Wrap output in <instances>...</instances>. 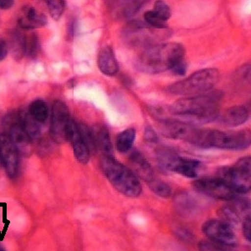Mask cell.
Listing matches in <instances>:
<instances>
[{
	"instance_id": "52a82bcc",
	"label": "cell",
	"mask_w": 251,
	"mask_h": 251,
	"mask_svg": "<svg viewBox=\"0 0 251 251\" xmlns=\"http://www.w3.org/2000/svg\"><path fill=\"white\" fill-rule=\"evenodd\" d=\"M251 131H222L208 130L207 144L208 149H225L239 151L247 149L251 145Z\"/></svg>"
},
{
	"instance_id": "ffe728a7",
	"label": "cell",
	"mask_w": 251,
	"mask_h": 251,
	"mask_svg": "<svg viewBox=\"0 0 251 251\" xmlns=\"http://www.w3.org/2000/svg\"><path fill=\"white\" fill-rule=\"evenodd\" d=\"M156 157L158 165L162 169L173 172L174 167L179 159L180 156L174 149H169L167 147H161L156 151Z\"/></svg>"
},
{
	"instance_id": "9c48e42d",
	"label": "cell",
	"mask_w": 251,
	"mask_h": 251,
	"mask_svg": "<svg viewBox=\"0 0 251 251\" xmlns=\"http://www.w3.org/2000/svg\"><path fill=\"white\" fill-rule=\"evenodd\" d=\"M194 187L198 192L216 200L232 201L236 199L238 194L220 177H203L195 181Z\"/></svg>"
},
{
	"instance_id": "e0dca14e",
	"label": "cell",
	"mask_w": 251,
	"mask_h": 251,
	"mask_svg": "<svg viewBox=\"0 0 251 251\" xmlns=\"http://www.w3.org/2000/svg\"><path fill=\"white\" fill-rule=\"evenodd\" d=\"M97 65L100 72L105 75L113 76L118 72L119 66L111 46H106L100 50L97 58Z\"/></svg>"
},
{
	"instance_id": "5bb4252c",
	"label": "cell",
	"mask_w": 251,
	"mask_h": 251,
	"mask_svg": "<svg viewBox=\"0 0 251 251\" xmlns=\"http://www.w3.org/2000/svg\"><path fill=\"white\" fill-rule=\"evenodd\" d=\"M9 125V136L12 143L15 146L19 154L23 157H28L33 152V143L27 135L22 126L20 125V116L16 117L15 121L11 120Z\"/></svg>"
},
{
	"instance_id": "ac0fdd59",
	"label": "cell",
	"mask_w": 251,
	"mask_h": 251,
	"mask_svg": "<svg viewBox=\"0 0 251 251\" xmlns=\"http://www.w3.org/2000/svg\"><path fill=\"white\" fill-rule=\"evenodd\" d=\"M129 158H130L131 166L134 169L135 174H137L145 182L149 183L151 179H153L156 177L154 171L149 163V161L146 159L143 153L138 150L134 149L131 151Z\"/></svg>"
},
{
	"instance_id": "83f0119b",
	"label": "cell",
	"mask_w": 251,
	"mask_h": 251,
	"mask_svg": "<svg viewBox=\"0 0 251 251\" xmlns=\"http://www.w3.org/2000/svg\"><path fill=\"white\" fill-rule=\"evenodd\" d=\"M25 55L29 57L34 58L37 55L40 51V40L36 34L33 32H29L25 34Z\"/></svg>"
},
{
	"instance_id": "e575fe53",
	"label": "cell",
	"mask_w": 251,
	"mask_h": 251,
	"mask_svg": "<svg viewBox=\"0 0 251 251\" xmlns=\"http://www.w3.org/2000/svg\"><path fill=\"white\" fill-rule=\"evenodd\" d=\"M243 234L248 241H251V215L249 214L243 221Z\"/></svg>"
},
{
	"instance_id": "d6986e66",
	"label": "cell",
	"mask_w": 251,
	"mask_h": 251,
	"mask_svg": "<svg viewBox=\"0 0 251 251\" xmlns=\"http://www.w3.org/2000/svg\"><path fill=\"white\" fill-rule=\"evenodd\" d=\"M92 130L96 151H101L103 157H113V147L108 129L105 126L98 125Z\"/></svg>"
},
{
	"instance_id": "d4e9b609",
	"label": "cell",
	"mask_w": 251,
	"mask_h": 251,
	"mask_svg": "<svg viewBox=\"0 0 251 251\" xmlns=\"http://www.w3.org/2000/svg\"><path fill=\"white\" fill-rule=\"evenodd\" d=\"M28 112L39 124L46 123L48 119V106L43 100L37 99V100H34L29 105Z\"/></svg>"
},
{
	"instance_id": "277c9868",
	"label": "cell",
	"mask_w": 251,
	"mask_h": 251,
	"mask_svg": "<svg viewBox=\"0 0 251 251\" xmlns=\"http://www.w3.org/2000/svg\"><path fill=\"white\" fill-rule=\"evenodd\" d=\"M220 73L216 68L200 70L188 77L167 87L169 94L175 96H198L210 92L216 86Z\"/></svg>"
},
{
	"instance_id": "9a60e30c",
	"label": "cell",
	"mask_w": 251,
	"mask_h": 251,
	"mask_svg": "<svg viewBox=\"0 0 251 251\" xmlns=\"http://www.w3.org/2000/svg\"><path fill=\"white\" fill-rule=\"evenodd\" d=\"M46 15L38 11L31 6H25L22 9V15L19 18L18 24L20 28L25 30L40 29L47 25Z\"/></svg>"
},
{
	"instance_id": "ba28073f",
	"label": "cell",
	"mask_w": 251,
	"mask_h": 251,
	"mask_svg": "<svg viewBox=\"0 0 251 251\" xmlns=\"http://www.w3.org/2000/svg\"><path fill=\"white\" fill-rule=\"evenodd\" d=\"M163 30L153 29L145 21L133 20L127 24L124 29V38L128 45L133 46H149L156 45V40L161 39L159 32Z\"/></svg>"
},
{
	"instance_id": "8fae6325",
	"label": "cell",
	"mask_w": 251,
	"mask_h": 251,
	"mask_svg": "<svg viewBox=\"0 0 251 251\" xmlns=\"http://www.w3.org/2000/svg\"><path fill=\"white\" fill-rule=\"evenodd\" d=\"M70 120V112L66 103L61 100L54 101L52 107L50 136L58 144L66 142V131Z\"/></svg>"
},
{
	"instance_id": "cb8c5ba5",
	"label": "cell",
	"mask_w": 251,
	"mask_h": 251,
	"mask_svg": "<svg viewBox=\"0 0 251 251\" xmlns=\"http://www.w3.org/2000/svg\"><path fill=\"white\" fill-rule=\"evenodd\" d=\"M137 137V131L134 128L126 129L117 135L116 138V148L117 151L125 153L131 150Z\"/></svg>"
},
{
	"instance_id": "d6a6232c",
	"label": "cell",
	"mask_w": 251,
	"mask_h": 251,
	"mask_svg": "<svg viewBox=\"0 0 251 251\" xmlns=\"http://www.w3.org/2000/svg\"><path fill=\"white\" fill-rule=\"evenodd\" d=\"M200 251H231L229 247L221 246L216 243L212 242L210 240L201 241L199 245Z\"/></svg>"
},
{
	"instance_id": "603a6c76",
	"label": "cell",
	"mask_w": 251,
	"mask_h": 251,
	"mask_svg": "<svg viewBox=\"0 0 251 251\" xmlns=\"http://www.w3.org/2000/svg\"><path fill=\"white\" fill-rule=\"evenodd\" d=\"M20 125L22 126L24 130L29 136L32 143L37 142L40 138V128L39 123L27 111L23 115L20 116Z\"/></svg>"
},
{
	"instance_id": "f1b7e54d",
	"label": "cell",
	"mask_w": 251,
	"mask_h": 251,
	"mask_svg": "<svg viewBox=\"0 0 251 251\" xmlns=\"http://www.w3.org/2000/svg\"><path fill=\"white\" fill-rule=\"evenodd\" d=\"M149 187L151 188V191L157 194V196L167 199L171 196L172 188L168 183H165L163 180L155 177L149 183Z\"/></svg>"
},
{
	"instance_id": "1f68e13d",
	"label": "cell",
	"mask_w": 251,
	"mask_h": 251,
	"mask_svg": "<svg viewBox=\"0 0 251 251\" xmlns=\"http://www.w3.org/2000/svg\"><path fill=\"white\" fill-rule=\"evenodd\" d=\"M153 10L166 22L171 17L170 7L163 1H157Z\"/></svg>"
},
{
	"instance_id": "30bf717a",
	"label": "cell",
	"mask_w": 251,
	"mask_h": 251,
	"mask_svg": "<svg viewBox=\"0 0 251 251\" xmlns=\"http://www.w3.org/2000/svg\"><path fill=\"white\" fill-rule=\"evenodd\" d=\"M203 234L212 242L226 247H234L238 245V238L233 228L220 220H210L203 224Z\"/></svg>"
},
{
	"instance_id": "5b68a950",
	"label": "cell",
	"mask_w": 251,
	"mask_h": 251,
	"mask_svg": "<svg viewBox=\"0 0 251 251\" xmlns=\"http://www.w3.org/2000/svg\"><path fill=\"white\" fill-rule=\"evenodd\" d=\"M160 125L161 132L165 137L185 141L199 148L208 149V130L198 128L195 126L182 121L170 119L160 121Z\"/></svg>"
},
{
	"instance_id": "3957f363",
	"label": "cell",
	"mask_w": 251,
	"mask_h": 251,
	"mask_svg": "<svg viewBox=\"0 0 251 251\" xmlns=\"http://www.w3.org/2000/svg\"><path fill=\"white\" fill-rule=\"evenodd\" d=\"M101 169L109 182L126 197L135 199L142 194V185L134 172L114 157H102Z\"/></svg>"
},
{
	"instance_id": "d590c367",
	"label": "cell",
	"mask_w": 251,
	"mask_h": 251,
	"mask_svg": "<svg viewBox=\"0 0 251 251\" xmlns=\"http://www.w3.org/2000/svg\"><path fill=\"white\" fill-rule=\"evenodd\" d=\"M187 68H188V64L186 62L185 60L180 61L177 63L176 66H174V68L172 69L171 72L173 74L176 75H184L187 72Z\"/></svg>"
},
{
	"instance_id": "4316f807",
	"label": "cell",
	"mask_w": 251,
	"mask_h": 251,
	"mask_svg": "<svg viewBox=\"0 0 251 251\" xmlns=\"http://www.w3.org/2000/svg\"><path fill=\"white\" fill-rule=\"evenodd\" d=\"M218 215L220 221L226 223V225L232 228H234L240 222V212L233 206H224L218 211Z\"/></svg>"
},
{
	"instance_id": "6da1fadb",
	"label": "cell",
	"mask_w": 251,
	"mask_h": 251,
	"mask_svg": "<svg viewBox=\"0 0 251 251\" xmlns=\"http://www.w3.org/2000/svg\"><path fill=\"white\" fill-rule=\"evenodd\" d=\"M223 97L222 92L214 91L180 98L172 104L169 112L180 118L177 120L192 125L212 123L220 116V101Z\"/></svg>"
},
{
	"instance_id": "484cf974",
	"label": "cell",
	"mask_w": 251,
	"mask_h": 251,
	"mask_svg": "<svg viewBox=\"0 0 251 251\" xmlns=\"http://www.w3.org/2000/svg\"><path fill=\"white\" fill-rule=\"evenodd\" d=\"M120 3H114L116 6V9H113V11L116 13V15L120 18H128L131 15H135L141 7L143 6V1H126V2H119Z\"/></svg>"
},
{
	"instance_id": "7c38bea8",
	"label": "cell",
	"mask_w": 251,
	"mask_h": 251,
	"mask_svg": "<svg viewBox=\"0 0 251 251\" xmlns=\"http://www.w3.org/2000/svg\"><path fill=\"white\" fill-rule=\"evenodd\" d=\"M0 164L10 178L16 177L20 168V154L6 134L0 135Z\"/></svg>"
},
{
	"instance_id": "60d3db41",
	"label": "cell",
	"mask_w": 251,
	"mask_h": 251,
	"mask_svg": "<svg viewBox=\"0 0 251 251\" xmlns=\"http://www.w3.org/2000/svg\"><path fill=\"white\" fill-rule=\"evenodd\" d=\"M0 251H6L5 248L0 244Z\"/></svg>"
},
{
	"instance_id": "44dd1931",
	"label": "cell",
	"mask_w": 251,
	"mask_h": 251,
	"mask_svg": "<svg viewBox=\"0 0 251 251\" xmlns=\"http://www.w3.org/2000/svg\"><path fill=\"white\" fill-rule=\"evenodd\" d=\"M200 166V162L197 160L180 157L173 172H175L183 177L194 178L197 177V169Z\"/></svg>"
},
{
	"instance_id": "4dcf8cb0",
	"label": "cell",
	"mask_w": 251,
	"mask_h": 251,
	"mask_svg": "<svg viewBox=\"0 0 251 251\" xmlns=\"http://www.w3.org/2000/svg\"><path fill=\"white\" fill-rule=\"evenodd\" d=\"M49 13L54 20H60L66 9V2L63 0H48L47 2Z\"/></svg>"
},
{
	"instance_id": "f546056e",
	"label": "cell",
	"mask_w": 251,
	"mask_h": 251,
	"mask_svg": "<svg viewBox=\"0 0 251 251\" xmlns=\"http://www.w3.org/2000/svg\"><path fill=\"white\" fill-rule=\"evenodd\" d=\"M144 20L146 23L153 29H158V30H166L169 29L167 22L160 17L154 10L146 12L144 14Z\"/></svg>"
},
{
	"instance_id": "836d02e7",
	"label": "cell",
	"mask_w": 251,
	"mask_h": 251,
	"mask_svg": "<svg viewBox=\"0 0 251 251\" xmlns=\"http://www.w3.org/2000/svg\"><path fill=\"white\" fill-rule=\"evenodd\" d=\"M144 140L149 143H157L158 142V137H157L156 131L150 126H147L145 128Z\"/></svg>"
},
{
	"instance_id": "ab89813d",
	"label": "cell",
	"mask_w": 251,
	"mask_h": 251,
	"mask_svg": "<svg viewBox=\"0 0 251 251\" xmlns=\"http://www.w3.org/2000/svg\"><path fill=\"white\" fill-rule=\"evenodd\" d=\"M75 86H76V80H75V78H72L71 80H68V82H67V86H68L69 88H74Z\"/></svg>"
},
{
	"instance_id": "2e32d148",
	"label": "cell",
	"mask_w": 251,
	"mask_h": 251,
	"mask_svg": "<svg viewBox=\"0 0 251 251\" xmlns=\"http://www.w3.org/2000/svg\"><path fill=\"white\" fill-rule=\"evenodd\" d=\"M250 117V111L246 106H235L229 107L219 116L220 123L226 126L235 127L246 123Z\"/></svg>"
},
{
	"instance_id": "74e56055",
	"label": "cell",
	"mask_w": 251,
	"mask_h": 251,
	"mask_svg": "<svg viewBox=\"0 0 251 251\" xmlns=\"http://www.w3.org/2000/svg\"><path fill=\"white\" fill-rule=\"evenodd\" d=\"M15 4V1L13 0H0V9L8 10L11 9Z\"/></svg>"
},
{
	"instance_id": "4fadbf2b",
	"label": "cell",
	"mask_w": 251,
	"mask_h": 251,
	"mask_svg": "<svg viewBox=\"0 0 251 251\" xmlns=\"http://www.w3.org/2000/svg\"><path fill=\"white\" fill-rule=\"evenodd\" d=\"M66 142L71 143L74 151L75 157L81 164H87L91 157V151L80 135L78 123L73 119L69 122L66 131Z\"/></svg>"
},
{
	"instance_id": "7402d4cb",
	"label": "cell",
	"mask_w": 251,
	"mask_h": 251,
	"mask_svg": "<svg viewBox=\"0 0 251 251\" xmlns=\"http://www.w3.org/2000/svg\"><path fill=\"white\" fill-rule=\"evenodd\" d=\"M9 49L11 51L12 56L16 61H20L23 59L24 56L25 55L24 33L18 30L12 32L9 40Z\"/></svg>"
},
{
	"instance_id": "f35d334b",
	"label": "cell",
	"mask_w": 251,
	"mask_h": 251,
	"mask_svg": "<svg viewBox=\"0 0 251 251\" xmlns=\"http://www.w3.org/2000/svg\"><path fill=\"white\" fill-rule=\"evenodd\" d=\"M76 22L73 20L72 22L70 23L68 27V34L69 35H71L72 37L75 36V32H76V29H77V25H76Z\"/></svg>"
},
{
	"instance_id": "8d00e7d4",
	"label": "cell",
	"mask_w": 251,
	"mask_h": 251,
	"mask_svg": "<svg viewBox=\"0 0 251 251\" xmlns=\"http://www.w3.org/2000/svg\"><path fill=\"white\" fill-rule=\"evenodd\" d=\"M9 51L8 44L6 43L5 40H0V61L4 60Z\"/></svg>"
},
{
	"instance_id": "7a4b0ae2",
	"label": "cell",
	"mask_w": 251,
	"mask_h": 251,
	"mask_svg": "<svg viewBox=\"0 0 251 251\" xmlns=\"http://www.w3.org/2000/svg\"><path fill=\"white\" fill-rule=\"evenodd\" d=\"M185 48L179 43H160L143 50L136 61V67L146 74H159L171 71L184 60Z\"/></svg>"
},
{
	"instance_id": "8992f818",
	"label": "cell",
	"mask_w": 251,
	"mask_h": 251,
	"mask_svg": "<svg viewBox=\"0 0 251 251\" xmlns=\"http://www.w3.org/2000/svg\"><path fill=\"white\" fill-rule=\"evenodd\" d=\"M219 177L226 181L237 194L248 193L251 187V157H242L232 167L220 169Z\"/></svg>"
}]
</instances>
